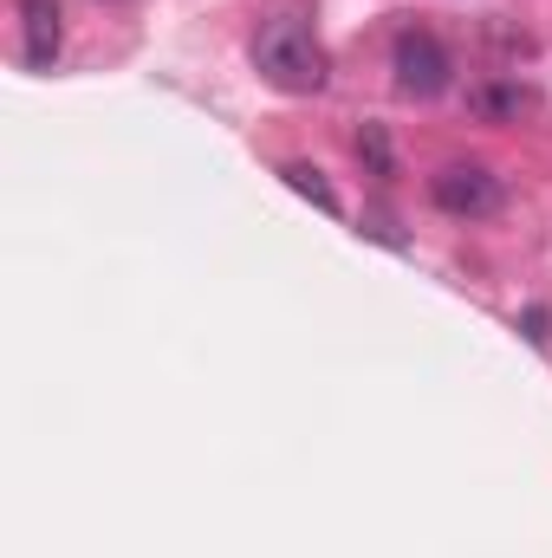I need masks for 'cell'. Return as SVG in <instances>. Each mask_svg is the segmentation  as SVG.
I'll return each mask as SVG.
<instances>
[{
	"label": "cell",
	"mask_w": 552,
	"mask_h": 558,
	"mask_svg": "<svg viewBox=\"0 0 552 558\" xmlns=\"http://www.w3.org/2000/svg\"><path fill=\"white\" fill-rule=\"evenodd\" d=\"M429 202L442 215H455V221H488V215H501L507 189H501V175L488 162H442L429 175Z\"/></svg>",
	"instance_id": "3957f363"
},
{
	"label": "cell",
	"mask_w": 552,
	"mask_h": 558,
	"mask_svg": "<svg viewBox=\"0 0 552 558\" xmlns=\"http://www.w3.org/2000/svg\"><path fill=\"white\" fill-rule=\"evenodd\" d=\"M468 111H475L481 124H520V118L533 111V92H527L520 78H481V85L468 92Z\"/></svg>",
	"instance_id": "5b68a950"
},
{
	"label": "cell",
	"mask_w": 552,
	"mask_h": 558,
	"mask_svg": "<svg viewBox=\"0 0 552 558\" xmlns=\"http://www.w3.org/2000/svg\"><path fill=\"white\" fill-rule=\"evenodd\" d=\"M358 156L371 162V175H397V156H391V137H384V124H364V131H358Z\"/></svg>",
	"instance_id": "52a82bcc"
},
{
	"label": "cell",
	"mask_w": 552,
	"mask_h": 558,
	"mask_svg": "<svg viewBox=\"0 0 552 558\" xmlns=\"http://www.w3.org/2000/svg\"><path fill=\"white\" fill-rule=\"evenodd\" d=\"M254 72L286 92V98H312V92H325V78H332V59H325V39L299 20V13H274V20H261V33H254Z\"/></svg>",
	"instance_id": "6da1fadb"
},
{
	"label": "cell",
	"mask_w": 552,
	"mask_h": 558,
	"mask_svg": "<svg viewBox=\"0 0 552 558\" xmlns=\"http://www.w3.org/2000/svg\"><path fill=\"white\" fill-rule=\"evenodd\" d=\"M391 72H397V92L416 98V105H429V98H442V92L455 85V59H448V46H442L429 26H404V33H397Z\"/></svg>",
	"instance_id": "7a4b0ae2"
},
{
	"label": "cell",
	"mask_w": 552,
	"mask_h": 558,
	"mask_svg": "<svg viewBox=\"0 0 552 558\" xmlns=\"http://www.w3.org/2000/svg\"><path fill=\"white\" fill-rule=\"evenodd\" d=\"M279 182H286L292 195H305L319 215H345V202H338V189L325 182V169H319V162H286V169H279Z\"/></svg>",
	"instance_id": "8992f818"
},
{
	"label": "cell",
	"mask_w": 552,
	"mask_h": 558,
	"mask_svg": "<svg viewBox=\"0 0 552 558\" xmlns=\"http://www.w3.org/2000/svg\"><path fill=\"white\" fill-rule=\"evenodd\" d=\"M20 26H26V65L33 72H52V59H59V46H65V13H59V0H20Z\"/></svg>",
	"instance_id": "277c9868"
}]
</instances>
